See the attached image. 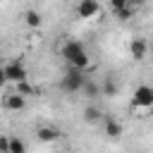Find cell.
Instances as JSON below:
<instances>
[{
  "label": "cell",
  "instance_id": "1",
  "mask_svg": "<svg viewBox=\"0 0 153 153\" xmlns=\"http://www.w3.org/2000/svg\"><path fill=\"white\" fill-rule=\"evenodd\" d=\"M60 55L67 60V65H69V67H79V69H86V67H88V62H91V57H88V53H86L84 43H79V41H67V43L62 45Z\"/></svg>",
  "mask_w": 153,
  "mask_h": 153
},
{
  "label": "cell",
  "instance_id": "2",
  "mask_svg": "<svg viewBox=\"0 0 153 153\" xmlns=\"http://www.w3.org/2000/svg\"><path fill=\"white\" fill-rule=\"evenodd\" d=\"M86 76H84V69L79 67H69L67 74L62 76V88L69 91V93H81V86H84Z\"/></svg>",
  "mask_w": 153,
  "mask_h": 153
},
{
  "label": "cell",
  "instance_id": "3",
  "mask_svg": "<svg viewBox=\"0 0 153 153\" xmlns=\"http://www.w3.org/2000/svg\"><path fill=\"white\" fill-rule=\"evenodd\" d=\"M131 105L134 108H153V86H148V84L136 86L134 96H131Z\"/></svg>",
  "mask_w": 153,
  "mask_h": 153
},
{
  "label": "cell",
  "instance_id": "4",
  "mask_svg": "<svg viewBox=\"0 0 153 153\" xmlns=\"http://www.w3.org/2000/svg\"><path fill=\"white\" fill-rule=\"evenodd\" d=\"M100 12V5L98 0H79L76 2V17L79 19H91Z\"/></svg>",
  "mask_w": 153,
  "mask_h": 153
},
{
  "label": "cell",
  "instance_id": "5",
  "mask_svg": "<svg viewBox=\"0 0 153 153\" xmlns=\"http://www.w3.org/2000/svg\"><path fill=\"white\" fill-rule=\"evenodd\" d=\"M2 105H5V110H14V112H19V110L26 108V96H22L19 91L7 93V96L2 98Z\"/></svg>",
  "mask_w": 153,
  "mask_h": 153
},
{
  "label": "cell",
  "instance_id": "6",
  "mask_svg": "<svg viewBox=\"0 0 153 153\" xmlns=\"http://www.w3.org/2000/svg\"><path fill=\"white\" fill-rule=\"evenodd\" d=\"M5 74H7V81H12V84H17V81L26 79V69H24V65H22L19 60H14V62L5 65Z\"/></svg>",
  "mask_w": 153,
  "mask_h": 153
},
{
  "label": "cell",
  "instance_id": "7",
  "mask_svg": "<svg viewBox=\"0 0 153 153\" xmlns=\"http://www.w3.org/2000/svg\"><path fill=\"white\" fill-rule=\"evenodd\" d=\"M129 53H131V57H134V60H143V57H146V53H148V43H146L141 36H136V38H131V41H129Z\"/></svg>",
  "mask_w": 153,
  "mask_h": 153
},
{
  "label": "cell",
  "instance_id": "8",
  "mask_svg": "<svg viewBox=\"0 0 153 153\" xmlns=\"http://www.w3.org/2000/svg\"><path fill=\"white\" fill-rule=\"evenodd\" d=\"M24 22H26V26L38 29V26L43 24V17H41V12H38V10H26V12H24Z\"/></svg>",
  "mask_w": 153,
  "mask_h": 153
},
{
  "label": "cell",
  "instance_id": "9",
  "mask_svg": "<svg viewBox=\"0 0 153 153\" xmlns=\"http://www.w3.org/2000/svg\"><path fill=\"white\" fill-rule=\"evenodd\" d=\"M105 134H108L110 139H117V136L122 134V124H120L117 120H112V117H105Z\"/></svg>",
  "mask_w": 153,
  "mask_h": 153
},
{
  "label": "cell",
  "instance_id": "10",
  "mask_svg": "<svg viewBox=\"0 0 153 153\" xmlns=\"http://www.w3.org/2000/svg\"><path fill=\"white\" fill-rule=\"evenodd\" d=\"M36 134H38V139H41V141H45V143H48V141H55V139L60 136V131H57L55 127H38V131H36Z\"/></svg>",
  "mask_w": 153,
  "mask_h": 153
},
{
  "label": "cell",
  "instance_id": "11",
  "mask_svg": "<svg viewBox=\"0 0 153 153\" xmlns=\"http://www.w3.org/2000/svg\"><path fill=\"white\" fill-rule=\"evenodd\" d=\"M81 93H84L86 98H96V96H100V86H98L96 81L86 79V81H84V86H81Z\"/></svg>",
  "mask_w": 153,
  "mask_h": 153
},
{
  "label": "cell",
  "instance_id": "12",
  "mask_svg": "<svg viewBox=\"0 0 153 153\" xmlns=\"http://www.w3.org/2000/svg\"><path fill=\"white\" fill-rule=\"evenodd\" d=\"M100 117H103L100 108H96V105H88V108H84V120H86L88 124H96Z\"/></svg>",
  "mask_w": 153,
  "mask_h": 153
},
{
  "label": "cell",
  "instance_id": "13",
  "mask_svg": "<svg viewBox=\"0 0 153 153\" xmlns=\"http://www.w3.org/2000/svg\"><path fill=\"white\" fill-rule=\"evenodd\" d=\"M117 93V84L112 81V79H105V84L100 86V96H108V98H112Z\"/></svg>",
  "mask_w": 153,
  "mask_h": 153
},
{
  "label": "cell",
  "instance_id": "14",
  "mask_svg": "<svg viewBox=\"0 0 153 153\" xmlns=\"http://www.w3.org/2000/svg\"><path fill=\"white\" fill-rule=\"evenodd\" d=\"M26 151V143L17 136H10V153H24Z\"/></svg>",
  "mask_w": 153,
  "mask_h": 153
},
{
  "label": "cell",
  "instance_id": "15",
  "mask_svg": "<svg viewBox=\"0 0 153 153\" xmlns=\"http://www.w3.org/2000/svg\"><path fill=\"white\" fill-rule=\"evenodd\" d=\"M17 91H19L22 96H31V93H36L38 88H33V86H31L26 79H22V81H17Z\"/></svg>",
  "mask_w": 153,
  "mask_h": 153
},
{
  "label": "cell",
  "instance_id": "16",
  "mask_svg": "<svg viewBox=\"0 0 153 153\" xmlns=\"http://www.w3.org/2000/svg\"><path fill=\"white\" fill-rule=\"evenodd\" d=\"M134 10H136V7H131V5H127L124 10H120V12H115V17H117L120 22H127V19H131V17H134Z\"/></svg>",
  "mask_w": 153,
  "mask_h": 153
},
{
  "label": "cell",
  "instance_id": "17",
  "mask_svg": "<svg viewBox=\"0 0 153 153\" xmlns=\"http://www.w3.org/2000/svg\"><path fill=\"white\" fill-rule=\"evenodd\" d=\"M0 153H10V136L0 134Z\"/></svg>",
  "mask_w": 153,
  "mask_h": 153
},
{
  "label": "cell",
  "instance_id": "18",
  "mask_svg": "<svg viewBox=\"0 0 153 153\" xmlns=\"http://www.w3.org/2000/svg\"><path fill=\"white\" fill-rule=\"evenodd\" d=\"M129 2L127 0H110V7H112V12H120V10H124Z\"/></svg>",
  "mask_w": 153,
  "mask_h": 153
},
{
  "label": "cell",
  "instance_id": "19",
  "mask_svg": "<svg viewBox=\"0 0 153 153\" xmlns=\"http://www.w3.org/2000/svg\"><path fill=\"white\" fill-rule=\"evenodd\" d=\"M7 84V74H5V67H0V88Z\"/></svg>",
  "mask_w": 153,
  "mask_h": 153
},
{
  "label": "cell",
  "instance_id": "20",
  "mask_svg": "<svg viewBox=\"0 0 153 153\" xmlns=\"http://www.w3.org/2000/svg\"><path fill=\"white\" fill-rule=\"evenodd\" d=\"M127 2H129V5H131V7H141V5H143V2H146V0H127Z\"/></svg>",
  "mask_w": 153,
  "mask_h": 153
}]
</instances>
